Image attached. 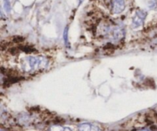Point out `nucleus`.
<instances>
[{
  "label": "nucleus",
  "instance_id": "f257e3e1",
  "mask_svg": "<svg viewBox=\"0 0 157 131\" xmlns=\"http://www.w3.org/2000/svg\"><path fill=\"white\" fill-rule=\"evenodd\" d=\"M48 60L44 57H27L22 62V68L26 72L36 71L46 68Z\"/></svg>",
  "mask_w": 157,
  "mask_h": 131
},
{
  "label": "nucleus",
  "instance_id": "39448f33",
  "mask_svg": "<svg viewBox=\"0 0 157 131\" xmlns=\"http://www.w3.org/2000/svg\"><path fill=\"white\" fill-rule=\"evenodd\" d=\"M125 35L124 28L121 26H116L113 31V36L115 40H121Z\"/></svg>",
  "mask_w": 157,
  "mask_h": 131
},
{
  "label": "nucleus",
  "instance_id": "0eeeda50",
  "mask_svg": "<svg viewBox=\"0 0 157 131\" xmlns=\"http://www.w3.org/2000/svg\"><path fill=\"white\" fill-rule=\"evenodd\" d=\"M4 9L7 13H10L11 10V6H10V0H4Z\"/></svg>",
  "mask_w": 157,
  "mask_h": 131
},
{
  "label": "nucleus",
  "instance_id": "20e7f679",
  "mask_svg": "<svg viewBox=\"0 0 157 131\" xmlns=\"http://www.w3.org/2000/svg\"><path fill=\"white\" fill-rule=\"evenodd\" d=\"M78 131H100L99 128L89 123H81L78 126Z\"/></svg>",
  "mask_w": 157,
  "mask_h": 131
},
{
  "label": "nucleus",
  "instance_id": "f03ea898",
  "mask_svg": "<svg viewBox=\"0 0 157 131\" xmlns=\"http://www.w3.org/2000/svg\"><path fill=\"white\" fill-rule=\"evenodd\" d=\"M146 16V12L143 11V10H138V11L136 13L135 16H134L133 19H132V26H133L134 28H137V27L143 25V21H144Z\"/></svg>",
  "mask_w": 157,
  "mask_h": 131
},
{
  "label": "nucleus",
  "instance_id": "7ed1b4c3",
  "mask_svg": "<svg viewBox=\"0 0 157 131\" xmlns=\"http://www.w3.org/2000/svg\"><path fill=\"white\" fill-rule=\"evenodd\" d=\"M125 7H126L125 0H113L112 8H113V13L115 14L121 13L125 9Z\"/></svg>",
  "mask_w": 157,
  "mask_h": 131
},
{
  "label": "nucleus",
  "instance_id": "1a4fd4ad",
  "mask_svg": "<svg viewBox=\"0 0 157 131\" xmlns=\"http://www.w3.org/2000/svg\"><path fill=\"white\" fill-rule=\"evenodd\" d=\"M2 76L1 75H0V81H2Z\"/></svg>",
  "mask_w": 157,
  "mask_h": 131
},
{
  "label": "nucleus",
  "instance_id": "6e6552de",
  "mask_svg": "<svg viewBox=\"0 0 157 131\" xmlns=\"http://www.w3.org/2000/svg\"><path fill=\"white\" fill-rule=\"evenodd\" d=\"M64 39L65 42H66V45L68 44V28H66L64 31Z\"/></svg>",
  "mask_w": 157,
  "mask_h": 131
},
{
  "label": "nucleus",
  "instance_id": "423d86ee",
  "mask_svg": "<svg viewBox=\"0 0 157 131\" xmlns=\"http://www.w3.org/2000/svg\"><path fill=\"white\" fill-rule=\"evenodd\" d=\"M51 131H70L69 128H64L60 126H53L51 127Z\"/></svg>",
  "mask_w": 157,
  "mask_h": 131
}]
</instances>
